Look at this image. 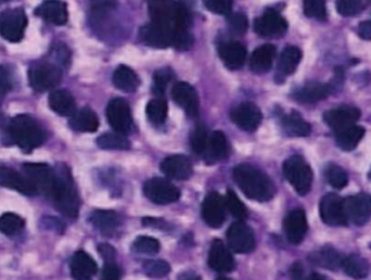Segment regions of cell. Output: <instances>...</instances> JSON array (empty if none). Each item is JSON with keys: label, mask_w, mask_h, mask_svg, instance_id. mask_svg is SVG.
<instances>
[{"label": "cell", "mask_w": 371, "mask_h": 280, "mask_svg": "<svg viewBox=\"0 0 371 280\" xmlns=\"http://www.w3.org/2000/svg\"><path fill=\"white\" fill-rule=\"evenodd\" d=\"M369 179H371V169H370V172H369Z\"/></svg>", "instance_id": "cell-64"}, {"label": "cell", "mask_w": 371, "mask_h": 280, "mask_svg": "<svg viewBox=\"0 0 371 280\" xmlns=\"http://www.w3.org/2000/svg\"><path fill=\"white\" fill-rule=\"evenodd\" d=\"M229 155V146H228L227 138L221 130H215L209 136L207 149H205V160L209 163L219 162L227 159Z\"/></svg>", "instance_id": "cell-28"}, {"label": "cell", "mask_w": 371, "mask_h": 280, "mask_svg": "<svg viewBox=\"0 0 371 280\" xmlns=\"http://www.w3.org/2000/svg\"><path fill=\"white\" fill-rule=\"evenodd\" d=\"M98 251H99L100 254H101V257H103L105 262H115V249L108 245V243H103V245L98 246Z\"/></svg>", "instance_id": "cell-56"}, {"label": "cell", "mask_w": 371, "mask_h": 280, "mask_svg": "<svg viewBox=\"0 0 371 280\" xmlns=\"http://www.w3.org/2000/svg\"><path fill=\"white\" fill-rule=\"evenodd\" d=\"M173 79H174V72H173L172 69H169V67L158 69L154 77V93L162 95L166 91L167 86L172 83Z\"/></svg>", "instance_id": "cell-48"}, {"label": "cell", "mask_w": 371, "mask_h": 280, "mask_svg": "<svg viewBox=\"0 0 371 280\" xmlns=\"http://www.w3.org/2000/svg\"><path fill=\"white\" fill-rule=\"evenodd\" d=\"M309 224H307V214L302 208H295L289 212L283 220V230L289 242L299 245L304 240L307 236Z\"/></svg>", "instance_id": "cell-19"}, {"label": "cell", "mask_w": 371, "mask_h": 280, "mask_svg": "<svg viewBox=\"0 0 371 280\" xmlns=\"http://www.w3.org/2000/svg\"><path fill=\"white\" fill-rule=\"evenodd\" d=\"M228 23H229L230 28L234 30L236 34H244L248 30V19L244 13H230L228 14Z\"/></svg>", "instance_id": "cell-52"}, {"label": "cell", "mask_w": 371, "mask_h": 280, "mask_svg": "<svg viewBox=\"0 0 371 280\" xmlns=\"http://www.w3.org/2000/svg\"><path fill=\"white\" fill-rule=\"evenodd\" d=\"M307 280H330L329 278L326 277V276L320 275L317 273H312L311 275L307 276Z\"/></svg>", "instance_id": "cell-60"}, {"label": "cell", "mask_w": 371, "mask_h": 280, "mask_svg": "<svg viewBox=\"0 0 371 280\" xmlns=\"http://www.w3.org/2000/svg\"><path fill=\"white\" fill-rule=\"evenodd\" d=\"M234 179L246 197L256 201H269L274 197V183L264 172L251 164L234 167Z\"/></svg>", "instance_id": "cell-1"}, {"label": "cell", "mask_w": 371, "mask_h": 280, "mask_svg": "<svg viewBox=\"0 0 371 280\" xmlns=\"http://www.w3.org/2000/svg\"><path fill=\"white\" fill-rule=\"evenodd\" d=\"M175 32L162 24L151 21L140 28V40L144 45L154 48H167L173 46Z\"/></svg>", "instance_id": "cell-16"}, {"label": "cell", "mask_w": 371, "mask_h": 280, "mask_svg": "<svg viewBox=\"0 0 371 280\" xmlns=\"http://www.w3.org/2000/svg\"><path fill=\"white\" fill-rule=\"evenodd\" d=\"M232 3L234 0H203V4L209 11L222 16L230 14Z\"/></svg>", "instance_id": "cell-51"}, {"label": "cell", "mask_w": 371, "mask_h": 280, "mask_svg": "<svg viewBox=\"0 0 371 280\" xmlns=\"http://www.w3.org/2000/svg\"><path fill=\"white\" fill-rule=\"evenodd\" d=\"M28 79L34 91H47L54 89L62 81V71L58 65L46 61H38L30 65Z\"/></svg>", "instance_id": "cell-7"}, {"label": "cell", "mask_w": 371, "mask_h": 280, "mask_svg": "<svg viewBox=\"0 0 371 280\" xmlns=\"http://www.w3.org/2000/svg\"><path fill=\"white\" fill-rule=\"evenodd\" d=\"M209 267L218 273H228L234 269V259L223 241L214 240L209 251Z\"/></svg>", "instance_id": "cell-22"}, {"label": "cell", "mask_w": 371, "mask_h": 280, "mask_svg": "<svg viewBox=\"0 0 371 280\" xmlns=\"http://www.w3.org/2000/svg\"><path fill=\"white\" fill-rule=\"evenodd\" d=\"M325 179L336 189H343L348 183V173L340 165L330 163L325 169Z\"/></svg>", "instance_id": "cell-42"}, {"label": "cell", "mask_w": 371, "mask_h": 280, "mask_svg": "<svg viewBox=\"0 0 371 280\" xmlns=\"http://www.w3.org/2000/svg\"><path fill=\"white\" fill-rule=\"evenodd\" d=\"M113 84L116 89L124 93H134L140 85V79L134 69L121 65L113 73Z\"/></svg>", "instance_id": "cell-34"}, {"label": "cell", "mask_w": 371, "mask_h": 280, "mask_svg": "<svg viewBox=\"0 0 371 280\" xmlns=\"http://www.w3.org/2000/svg\"><path fill=\"white\" fill-rule=\"evenodd\" d=\"M35 13L54 26H64L69 19L67 6L62 0H45L36 8Z\"/></svg>", "instance_id": "cell-23"}, {"label": "cell", "mask_w": 371, "mask_h": 280, "mask_svg": "<svg viewBox=\"0 0 371 280\" xmlns=\"http://www.w3.org/2000/svg\"><path fill=\"white\" fill-rule=\"evenodd\" d=\"M281 125L285 132L290 136L307 137L312 132L311 125L297 111H292L290 114L283 116Z\"/></svg>", "instance_id": "cell-36"}, {"label": "cell", "mask_w": 371, "mask_h": 280, "mask_svg": "<svg viewBox=\"0 0 371 280\" xmlns=\"http://www.w3.org/2000/svg\"><path fill=\"white\" fill-rule=\"evenodd\" d=\"M144 194L150 201L156 204L173 203L181 197V191L171 181L160 177L149 179L144 183Z\"/></svg>", "instance_id": "cell-10"}, {"label": "cell", "mask_w": 371, "mask_h": 280, "mask_svg": "<svg viewBox=\"0 0 371 280\" xmlns=\"http://www.w3.org/2000/svg\"><path fill=\"white\" fill-rule=\"evenodd\" d=\"M25 227V220L14 213H5L0 216V233L7 236L20 234Z\"/></svg>", "instance_id": "cell-41"}, {"label": "cell", "mask_w": 371, "mask_h": 280, "mask_svg": "<svg viewBox=\"0 0 371 280\" xmlns=\"http://www.w3.org/2000/svg\"><path fill=\"white\" fill-rule=\"evenodd\" d=\"M218 56L229 69H239L246 60V48L239 42L224 43L218 48Z\"/></svg>", "instance_id": "cell-24"}, {"label": "cell", "mask_w": 371, "mask_h": 280, "mask_svg": "<svg viewBox=\"0 0 371 280\" xmlns=\"http://www.w3.org/2000/svg\"><path fill=\"white\" fill-rule=\"evenodd\" d=\"M26 26L28 16L22 8L7 9L0 13V35L8 42H21Z\"/></svg>", "instance_id": "cell-8"}, {"label": "cell", "mask_w": 371, "mask_h": 280, "mask_svg": "<svg viewBox=\"0 0 371 280\" xmlns=\"http://www.w3.org/2000/svg\"><path fill=\"white\" fill-rule=\"evenodd\" d=\"M0 186L21 192L22 195H36L35 188L33 187L23 174L18 173L9 167H0Z\"/></svg>", "instance_id": "cell-25"}, {"label": "cell", "mask_w": 371, "mask_h": 280, "mask_svg": "<svg viewBox=\"0 0 371 280\" xmlns=\"http://www.w3.org/2000/svg\"><path fill=\"white\" fill-rule=\"evenodd\" d=\"M276 57V47L272 44L263 45L253 51L250 59V67L256 74H264L272 69Z\"/></svg>", "instance_id": "cell-29"}, {"label": "cell", "mask_w": 371, "mask_h": 280, "mask_svg": "<svg viewBox=\"0 0 371 280\" xmlns=\"http://www.w3.org/2000/svg\"><path fill=\"white\" fill-rule=\"evenodd\" d=\"M42 220V223H44L45 226H46L47 228H49V230H50V228H52V230H54L55 228V230H57L59 232V230H62L63 228L62 224H61V223L59 222V220H57V218H46Z\"/></svg>", "instance_id": "cell-59"}, {"label": "cell", "mask_w": 371, "mask_h": 280, "mask_svg": "<svg viewBox=\"0 0 371 280\" xmlns=\"http://www.w3.org/2000/svg\"><path fill=\"white\" fill-rule=\"evenodd\" d=\"M161 169L170 179L186 181L193 175V164L185 155H175L166 157L161 163Z\"/></svg>", "instance_id": "cell-21"}, {"label": "cell", "mask_w": 371, "mask_h": 280, "mask_svg": "<svg viewBox=\"0 0 371 280\" xmlns=\"http://www.w3.org/2000/svg\"><path fill=\"white\" fill-rule=\"evenodd\" d=\"M99 148L105 150H127L130 148V142L125 135L120 133H105L97 139Z\"/></svg>", "instance_id": "cell-39"}, {"label": "cell", "mask_w": 371, "mask_h": 280, "mask_svg": "<svg viewBox=\"0 0 371 280\" xmlns=\"http://www.w3.org/2000/svg\"><path fill=\"white\" fill-rule=\"evenodd\" d=\"M89 222L101 232H112L121 224V218L114 211L99 210L91 214Z\"/></svg>", "instance_id": "cell-38"}, {"label": "cell", "mask_w": 371, "mask_h": 280, "mask_svg": "<svg viewBox=\"0 0 371 280\" xmlns=\"http://www.w3.org/2000/svg\"><path fill=\"white\" fill-rule=\"evenodd\" d=\"M151 21L162 24L171 30H189L191 14L189 10L174 0H149Z\"/></svg>", "instance_id": "cell-3"}, {"label": "cell", "mask_w": 371, "mask_h": 280, "mask_svg": "<svg viewBox=\"0 0 371 280\" xmlns=\"http://www.w3.org/2000/svg\"><path fill=\"white\" fill-rule=\"evenodd\" d=\"M23 175L35 188L36 194L52 199L56 187V172L45 163H25L22 167Z\"/></svg>", "instance_id": "cell-6"}, {"label": "cell", "mask_w": 371, "mask_h": 280, "mask_svg": "<svg viewBox=\"0 0 371 280\" xmlns=\"http://www.w3.org/2000/svg\"><path fill=\"white\" fill-rule=\"evenodd\" d=\"M305 16L318 21L327 20V8L325 0H303Z\"/></svg>", "instance_id": "cell-44"}, {"label": "cell", "mask_w": 371, "mask_h": 280, "mask_svg": "<svg viewBox=\"0 0 371 280\" xmlns=\"http://www.w3.org/2000/svg\"><path fill=\"white\" fill-rule=\"evenodd\" d=\"M49 107L61 116H72L76 111L74 97L64 89L54 91L48 98Z\"/></svg>", "instance_id": "cell-30"}, {"label": "cell", "mask_w": 371, "mask_h": 280, "mask_svg": "<svg viewBox=\"0 0 371 280\" xmlns=\"http://www.w3.org/2000/svg\"><path fill=\"white\" fill-rule=\"evenodd\" d=\"M358 33L362 40H371V21L360 22Z\"/></svg>", "instance_id": "cell-57"}, {"label": "cell", "mask_w": 371, "mask_h": 280, "mask_svg": "<svg viewBox=\"0 0 371 280\" xmlns=\"http://www.w3.org/2000/svg\"><path fill=\"white\" fill-rule=\"evenodd\" d=\"M7 1H10V0H0V3H7Z\"/></svg>", "instance_id": "cell-63"}, {"label": "cell", "mask_w": 371, "mask_h": 280, "mask_svg": "<svg viewBox=\"0 0 371 280\" xmlns=\"http://www.w3.org/2000/svg\"><path fill=\"white\" fill-rule=\"evenodd\" d=\"M333 91L331 84L319 83V82H313V83L307 84L301 89L295 91L293 98L301 103H316V102L325 100L329 97L330 94Z\"/></svg>", "instance_id": "cell-26"}, {"label": "cell", "mask_w": 371, "mask_h": 280, "mask_svg": "<svg viewBox=\"0 0 371 280\" xmlns=\"http://www.w3.org/2000/svg\"><path fill=\"white\" fill-rule=\"evenodd\" d=\"M8 134L14 144L24 152H30L45 144L47 133L40 122L25 114L16 116L10 121Z\"/></svg>", "instance_id": "cell-2"}, {"label": "cell", "mask_w": 371, "mask_h": 280, "mask_svg": "<svg viewBox=\"0 0 371 280\" xmlns=\"http://www.w3.org/2000/svg\"><path fill=\"white\" fill-rule=\"evenodd\" d=\"M55 172L56 187L52 200L63 215L76 218L79 211V198L70 169L67 165L58 164Z\"/></svg>", "instance_id": "cell-4"}, {"label": "cell", "mask_w": 371, "mask_h": 280, "mask_svg": "<svg viewBox=\"0 0 371 280\" xmlns=\"http://www.w3.org/2000/svg\"><path fill=\"white\" fill-rule=\"evenodd\" d=\"M132 249L137 253L156 254L160 251L161 245L154 237L140 236L132 243Z\"/></svg>", "instance_id": "cell-46"}, {"label": "cell", "mask_w": 371, "mask_h": 280, "mask_svg": "<svg viewBox=\"0 0 371 280\" xmlns=\"http://www.w3.org/2000/svg\"><path fill=\"white\" fill-rule=\"evenodd\" d=\"M188 280H201V279H200V278H198V277H193V278H190V279H188Z\"/></svg>", "instance_id": "cell-62"}, {"label": "cell", "mask_w": 371, "mask_h": 280, "mask_svg": "<svg viewBox=\"0 0 371 280\" xmlns=\"http://www.w3.org/2000/svg\"><path fill=\"white\" fill-rule=\"evenodd\" d=\"M225 204L226 208L234 218L244 220L248 218V210H246V206L239 199V197L236 195V192L234 190H228L225 198Z\"/></svg>", "instance_id": "cell-43"}, {"label": "cell", "mask_w": 371, "mask_h": 280, "mask_svg": "<svg viewBox=\"0 0 371 280\" xmlns=\"http://www.w3.org/2000/svg\"><path fill=\"white\" fill-rule=\"evenodd\" d=\"M173 100L190 118H197L199 116L200 103L197 91L190 84L179 82L173 86Z\"/></svg>", "instance_id": "cell-18"}, {"label": "cell", "mask_w": 371, "mask_h": 280, "mask_svg": "<svg viewBox=\"0 0 371 280\" xmlns=\"http://www.w3.org/2000/svg\"><path fill=\"white\" fill-rule=\"evenodd\" d=\"M360 118V111L355 107L336 108L324 114L325 123L336 132L355 125Z\"/></svg>", "instance_id": "cell-20"}, {"label": "cell", "mask_w": 371, "mask_h": 280, "mask_svg": "<svg viewBox=\"0 0 371 280\" xmlns=\"http://www.w3.org/2000/svg\"><path fill=\"white\" fill-rule=\"evenodd\" d=\"M207 140H209V135L207 128L203 125H198L191 134V148L197 155L203 157L207 149Z\"/></svg>", "instance_id": "cell-47"}, {"label": "cell", "mask_w": 371, "mask_h": 280, "mask_svg": "<svg viewBox=\"0 0 371 280\" xmlns=\"http://www.w3.org/2000/svg\"><path fill=\"white\" fill-rule=\"evenodd\" d=\"M193 43H195V38H193L189 30H179L175 32L174 38H173V46L177 50H188V49L193 47Z\"/></svg>", "instance_id": "cell-50"}, {"label": "cell", "mask_w": 371, "mask_h": 280, "mask_svg": "<svg viewBox=\"0 0 371 280\" xmlns=\"http://www.w3.org/2000/svg\"><path fill=\"white\" fill-rule=\"evenodd\" d=\"M365 9V0H338L336 10L341 16H353Z\"/></svg>", "instance_id": "cell-49"}, {"label": "cell", "mask_w": 371, "mask_h": 280, "mask_svg": "<svg viewBox=\"0 0 371 280\" xmlns=\"http://www.w3.org/2000/svg\"><path fill=\"white\" fill-rule=\"evenodd\" d=\"M301 49L295 46L285 47L277 65V77H287L295 73L301 62Z\"/></svg>", "instance_id": "cell-32"}, {"label": "cell", "mask_w": 371, "mask_h": 280, "mask_svg": "<svg viewBox=\"0 0 371 280\" xmlns=\"http://www.w3.org/2000/svg\"><path fill=\"white\" fill-rule=\"evenodd\" d=\"M105 114H107L108 122L116 133L127 135L132 132L134 128L132 111L130 104L123 98L112 99L108 104Z\"/></svg>", "instance_id": "cell-9"}, {"label": "cell", "mask_w": 371, "mask_h": 280, "mask_svg": "<svg viewBox=\"0 0 371 280\" xmlns=\"http://www.w3.org/2000/svg\"><path fill=\"white\" fill-rule=\"evenodd\" d=\"M142 269L147 276L152 278L165 277L171 271L170 264L163 259H149L144 262Z\"/></svg>", "instance_id": "cell-45"}, {"label": "cell", "mask_w": 371, "mask_h": 280, "mask_svg": "<svg viewBox=\"0 0 371 280\" xmlns=\"http://www.w3.org/2000/svg\"><path fill=\"white\" fill-rule=\"evenodd\" d=\"M167 112H169V107L166 101L162 98L150 100L147 104V118L154 125H162L166 121Z\"/></svg>", "instance_id": "cell-40"}, {"label": "cell", "mask_w": 371, "mask_h": 280, "mask_svg": "<svg viewBox=\"0 0 371 280\" xmlns=\"http://www.w3.org/2000/svg\"><path fill=\"white\" fill-rule=\"evenodd\" d=\"M230 118L238 128L246 132H254L263 120L262 112L252 102H242L230 112Z\"/></svg>", "instance_id": "cell-15"}, {"label": "cell", "mask_w": 371, "mask_h": 280, "mask_svg": "<svg viewBox=\"0 0 371 280\" xmlns=\"http://www.w3.org/2000/svg\"><path fill=\"white\" fill-rule=\"evenodd\" d=\"M122 277V271L115 262H105L103 269V280H120Z\"/></svg>", "instance_id": "cell-54"}, {"label": "cell", "mask_w": 371, "mask_h": 280, "mask_svg": "<svg viewBox=\"0 0 371 280\" xmlns=\"http://www.w3.org/2000/svg\"><path fill=\"white\" fill-rule=\"evenodd\" d=\"M346 220L355 225H364L371 218V196L358 194L343 199Z\"/></svg>", "instance_id": "cell-14"}, {"label": "cell", "mask_w": 371, "mask_h": 280, "mask_svg": "<svg viewBox=\"0 0 371 280\" xmlns=\"http://www.w3.org/2000/svg\"><path fill=\"white\" fill-rule=\"evenodd\" d=\"M228 246L237 253H249L256 248V236L251 227L242 220L234 222L227 230Z\"/></svg>", "instance_id": "cell-11"}, {"label": "cell", "mask_w": 371, "mask_h": 280, "mask_svg": "<svg viewBox=\"0 0 371 280\" xmlns=\"http://www.w3.org/2000/svg\"><path fill=\"white\" fill-rule=\"evenodd\" d=\"M95 16H101L114 7V0H89Z\"/></svg>", "instance_id": "cell-55"}, {"label": "cell", "mask_w": 371, "mask_h": 280, "mask_svg": "<svg viewBox=\"0 0 371 280\" xmlns=\"http://www.w3.org/2000/svg\"><path fill=\"white\" fill-rule=\"evenodd\" d=\"M288 30V22L275 9H267L254 21V30L262 38H280Z\"/></svg>", "instance_id": "cell-12"}, {"label": "cell", "mask_w": 371, "mask_h": 280, "mask_svg": "<svg viewBox=\"0 0 371 280\" xmlns=\"http://www.w3.org/2000/svg\"><path fill=\"white\" fill-rule=\"evenodd\" d=\"M69 124L75 132L93 133L99 128V120L93 110L83 108L79 111H75V113L71 116Z\"/></svg>", "instance_id": "cell-31"}, {"label": "cell", "mask_w": 371, "mask_h": 280, "mask_svg": "<svg viewBox=\"0 0 371 280\" xmlns=\"http://www.w3.org/2000/svg\"><path fill=\"white\" fill-rule=\"evenodd\" d=\"M291 276L293 280H307V276H305L304 269L302 267L299 263H295L291 269Z\"/></svg>", "instance_id": "cell-58"}, {"label": "cell", "mask_w": 371, "mask_h": 280, "mask_svg": "<svg viewBox=\"0 0 371 280\" xmlns=\"http://www.w3.org/2000/svg\"><path fill=\"white\" fill-rule=\"evenodd\" d=\"M342 269L353 279H364L368 276L370 267L368 262L360 255L350 254L342 259Z\"/></svg>", "instance_id": "cell-37"}, {"label": "cell", "mask_w": 371, "mask_h": 280, "mask_svg": "<svg viewBox=\"0 0 371 280\" xmlns=\"http://www.w3.org/2000/svg\"><path fill=\"white\" fill-rule=\"evenodd\" d=\"M336 144L342 150H354L364 138L365 128L362 126L352 125L350 128L336 132Z\"/></svg>", "instance_id": "cell-35"}, {"label": "cell", "mask_w": 371, "mask_h": 280, "mask_svg": "<svg viewBox=\"0 0 371 280\" xmlns=\"http://www.w3.org/2000/svg\"><path fill=\"white\" fill-rule=\"evenodd\" d=\"M225 199L217 192H211L202 203V218L213 228H218L226 220Z\"/></svg>", "instance_id": "cell-17"}, {"label": "cell", "mask_w": 371, "mask_h": 280, "mask_svg": "<svg viewBox=\"0 0 371 280\" xmlns=\"http://www.w3.org/2000/svg\"><path fill=\"white\" fill-rule=\"evenodd\" d=\"M342 257L340 253L332 247H324L309 255V262L316 267L326 269H338L341 267Z\"/></svg>", "instance_id": "cell-33"}, {"label": "cell", "mask_w": 371, "mask_h": 280, "mask_svg": "<svg viewBox=\"0 0 371 280\" xmlns=\"http://www.w3.org/2000/svg\"><path fill=\"white\" fill-rule=\"evenodd\" d=\"M320 218L329 226H346L348 224L343 199L336 194L324 196L319 203Z\"/></svg>", "instance_id": "cell-13"}, {"label": "cell", "mask_w": 371, "mask_h": 280, "mask_svg": "<svg viewBox=\"0 0 371 280\" xmlns=\"http://www.w3.org/2000/svg\"><path fill=\"white\" fill-rule=\"evenodd\" d=\"M217 280H232V279H229V278H227V277H221V278H218Z\"/></svg>", "instance_id": "cell-61"}, {"label": "cell", "mask_w": 371, "mask_h": 280, "mask_svg": "<svg viewBox=\"0 0 371 280\" xmlns=\"http://www.w3.org/2000/svg\"><path fill=\"white\" fill-rule=\"evenodd\" d=\"M283 175L299 195L309 194L313 184V171L303 157L293 155L287 159L283 163Z\"/></svg>", "instance_id": "cell-5"}, {"label": "cell", "mask_w": 371, "mask_h": 280, "mask_svg": "<svg viewBox=\"0 0 371 280\" xmlns=\"http://www.w3.org/2000/svg\"><path fill=\"white\" fill-rule=\"evenodd\" d=\"M13 86L11 71L6 65H0V96L9 93Z\"/></svg>", "instance_id": "cell-53"}, {"label": "cell", "mask_w": 371, "mask_h": 280, "mask_svg": "<svg viewBox=\"0 0 371 280\" xmlns=\"http://www.w3.org/2000/svg\"><path fill=\"white\" fill-rule=\"evenodd\" d=\"M70 269L74 280H91L98 269L95 259L84 251H79L73 255Z\"/></svg>", "instance_id": "cell-27"}]
</instances>
